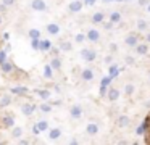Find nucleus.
I'll return each instance as SVG.
<instances>
[{"mask_svg":"<svg viewBox=\"0 0 150 145\" xmlns=\"http://www.w3.org/2000/svg\"><path fill=\"white\" fill-rule=\"evenodd\" d=\"M5 60H7V52L2 50V52H0V63H4Z\"/></svg>","mask_w":150,"mask_h":145,"instance_id":"nucleus-34","label":"nucleus"},{"mask_svg":"<svg viewBox=\"0 0 150 145\" xmlns=\"http://www.w3.org/2000/svg\"><path fill=\"white\" fill-rule=\"evenodd\" d=\"M2 127H5V129H8V127H13L15 126V118L11 115H5V116H2Z\"/></svg>","mask_w":150,"mask_h":145,"instance_id":"nucleus-2","label":"nucleus"},{"mask_svg":"<svg viewBox=\"0 0 150 145\" xmlns=\"http://www.w3.org/2000/svg\"><path fill=\"white\" fill-rule=\"evenodd\" d=\"M81 76H82V79H84V81H92V79H94V71H92V69H82Z\"/></svg>","mask_w":150,"mask_h":145,"instance_id":"nucleus-13","label":"nucleus"},{"mask_svg":"<svg viewBox=\"0 0 150 145\" xmlns=\"http://www.w3.org/2000/svg\"><path fill=\"white\" fill-rule=\"evenodd\" d=\"M8 105H11V97L10 95H4L2 98H0V106L5 108V106H8Z\"/></svg>","mask_w":150,"mask_h":145,"instance_id":"nucleus-18","label":"nucleus"},{"mask_svg":"<svg viewBox=\"0 0 150 145\" xmlns=\"http://www.w3.org/2000/svg\"><path fill=\"white\" fill-rule=\"evenodd\" d=\"M73 48V45L69 44V42H63L62 45H60V50H63V52H69Z\"/></svg>","mask_w":150,"mask_h":145,"instance_id":"nucleus-29","label":"nucleus"},{"mask_svg":"<svg viewBox=\"0 0 150 145\" xmlns=\"http://www.w3.org/2000/svg\"><path fill=\"white\" fill-rule=\"evenodd\" d=\"M5 8H7V6H5L4 3H2V5H0V13H4V11H5Z\"/></svg>","mask_w":150,"mask_h":145,"instance_id":"nucleus-39","label":"nucleus"},{"mask_svg":"<svg viewBox=\"0 0 150 145\" xmlns=\"http://www.w3.org/2000/svg\"><path fill=\"white\" fill-rule=\"evenodd\" d=\"M69 115L73 116V118H81L82 116V110H81V106H78V105H74V106H71V110H69Z\"/></svg>","mask_w":150,"mask_h":145,"instance_id":"nucleus-10","label":"nucleus"},{"mask_svg":"<svg viewBox=\"0 0 150 145\" xmlns=\"http://www.w3.org/2000/svg\"><path fill=\"white\" fill-rule=\"evenodd\" d=\"M31 47H33L34 50H39V39H33V42H31Z\"/></svg>","mask_w":150,"mask_h":145,"instance_id":"nucleus-31","label":"nucleus"},{"mask_svg":"<svg viewBox=\"0 0 150 145\" xmlns=\"http://www.w3.org/2000/svg\"><path fill=\"white\" fill-rule=\"evenodd\" d=\"M34 110H36V105H34V103H26V105L21 106V111H23V115H26V116H31L34 113Z\"/></svg>","mask_w":150,"mask_h":145,"instance_id":"nucleus-5","label":"nucleus"},{"mask_svg":"<svg viewBox=\"0 0 150 145\" xmlns=\"http://www.w3.org/2000/svg\"><path fill=\"white\" fill-rule=\"evenodd\" d=\"M36 127H37V131H39V132L47 131V129H49V121H39L36 124Z\"/></svg>","mask_w":150,"mask_h":145,"instance_id":"nucleus-20","label":"nucleus"},{"mask_svg":"<svg viewBox=\"0 0 150 145\" xmlns=\"http://www.w3.org/2000/svg\"><path fill=\"white\" fill-rule=\"evenodd\" d=\"M39 110L42 113H50L52 111V105H50V103H42V105L39 106Z\"/></svg>","mask_w":150,"mask_h":145,"instance_id":"nucleus-25","label":"nucleus"},{"mask_svg":"<svg viewBox=\"0 0 150 145\" xmlns=\"http://www.w3.org/2000/svg\"><path fill=\"white\" fill-rule=\"evenodd\" d=\"M103 18H105V16H103V13H100V11H98V13H95V15L92 16V21H94L95 24H98V23H102V21H103Z\"/></svg>","mask_w":150,"mask_h":145,"instance_id":"nucleus-23","label":"nucleus"},{"mask_svg":"<svg viewBox=\"0 0 150 145\" xmlns=\"http://www.w3.org/2000/svg\"><path fill=\"white\" fill-rule=\"evenodd\" d=\"M149 11H150V5H149Z\"/></svg>","mask_w":150,"mask_h":145,"instance_id":"nucleus-43","label":"nucleus"},{"mask_svg":"<svg viewBox=\"0 0 150 145\" xmlns=\"http://www.w3.org/2000/svg\"><path fill=\"white\" fill-rule=\"evenodd\" d=\"M124 92H126V95H132V93H134V86H132V84H126Z\"/></svg>","mask_w":150,"mask_h":145,"instance_id":"nucleus-30","label":"nucleus"},{"mask_svg":"<svg viewBox=\"0 0 150 145\" xmlns=\"http://www.w3.org/2000/svg\"><path fill=\"white\" fill-rule=\"evenodd\" d=\"M81 8H82V2H79V0H74V2H71L68 5V10H69V11H73V13L79 11Z\"/></svg>","mask_w":150,"mask_h":145,"instance_id":"nucleus-8","label":"nucleus"},{"mask_svg":"<svg viewBox=\"0 0 150 145\" xmlns=\"http://www.w3.org/2000/svg\"><path fill=\"white\" fill-rule=\"evenodd\" d=\"M86 131H87L89 135H95V134L98 132V126L95 124V122H89L87 127H86Z\"/></svg>","mask_w":150,"mask_h":145,"instance_id":"nucleus-11","label":"nucleus"},{"mask_svg":"<svg viewBox=\"0 0 150 145\" xmlns=\"http://www.w3.org/2000/svg\"><path fill=\"white\" fill-rule=\"evenodd\" d=\"M11 92H13V93H18V95H26V93H28V89H26V87H15Z\"/></svg>","mask_w":150,"mask_h":145,"instance_id":"nucleus-24","label":"nucleus"},{"mask_svg":"<svg viewBox=\"0 0 150 145\" xmlns=\"http://www.w3.org/2000/svg\"><path fill=\"white\" fill-rule=\"evenodd\" d=\"M60 135H62V131H60V129H50V132H49L50 140H57V139H60Z\"/></svg>","mask_w":150,"mask_h":145,"instance_id":"nucleus-15","label":"nucleus"},{"mask_svg":"<svg viewBox=\"0 0 150 145\" xmlns=\"http://www.w3.org/2000/svg\"><path fill=\"white\" fill-rule=\"evenodd\" d=\"M47 32L50 35H57L60 32V26L57 23H50V24H47Z\"/></svg>","mask_w":150,"mask_h":145,"instance_id":"nucleus-7","label":"nucleus"},{"mask_svg":"<svg viewBox=\"0 0 150 145\" xmlns=\"http://www.w3.org/2000/svg\"><path fill=\"white\" fill-rule=\"evenodd\" d=\"M120 98V90L118 89H110L108 90V100L110 102H115V100Z\"/></svg>","mask_w":150,"mask_h":145,"instance_id":"nucleus-12","label":"nucleus"},{"mask_svg":"<svg viewBox=\"0 0 150 145\" xmlns=\"http://www.w3.org/2000/svg\"><path fill=\"white\" fill-rule=\"evenodd\" d=\"M50 66H52L53 69L58 71L60 68H62V60H60L58 57H53V58H52V61H50Z\"/></svg>","mask_w":150,"mask_h":145,"instance_id":"nucleus-14","label":"nucleus"},{"mask_svg":"<svg viewBox=\"0 0 150 145\" xmlns=\"http://www.w3.org/2000/svg\"><path fill=\"white\" fill-rule=\"evenodd\" d=\"M0 66H2V71H4V73H13L15 71V64L8 60H5L4 63H0Z\"/></svg>","mask_w":150,"mask_h":145,"instance_id":"nucleus-6","label":"nucleus"},{"mask_svg":"<svg viewBox=\"0 0 150 145\" xmlns=\"http://www.w3.org/2000/svg\"><path fill=\"white\" fill-rule=\"evenodd\" d=\"M2 3H4L5 6H11L15 3V0H2Z\"/></svg>","mask_w":150,"mask_h":145,"instance_id":"nucleus-36","label":"nucleus"},{"mask_svg":"<svg viewBox=\"0 0 150 145\" xmlns=\"http://www.w3.org/2000/svg\"><path fill=\"white\" fill-rule=\"evenodd\" d=\"M11 135H13L15 139H20L21 135H23V129H21V127H15V126H13V132H11Z\"/></svg>","mask_w":150,"mask_h":145,"instance_id":"nucleus-26","label":"nucleus"},{"mask_svg":"<svg viewBox=\"0 0 150 145\" xmlns=\"http://www.w3.org/2000/svg\"><path fill=\"white\" fill-rule=\"evenodd\" d=\"M118 126H120V127H126V126H129V118H127V116H120V118H118Z\"/></svg>","mask_w":150,"mask_h":145,"instance_id":"nucleus-19","label":"nucleus"},{"mask_svg":"<svg viewBox=\"0 0 150 145\" xmlns=\"http://www.w3.org/2000/svg\"><path fill=\"white\" fill-rule=\"evenodd\" d=\"M126 63H127V64H132V63H134V58H132V57H127V58H126Z\"/></svg>","mask_w":150,"mask_h":145,"instance_id":"nucleus-38","label":"nucleus"},{"mask_svg":"<svg viewBox=\"0 0 150 145\" xmlns=\"http://www.w3.org/2000/svg\"><path fill=\"white\" fill-rule=\"evenodd\" d=\"M86 40V35L84 34H78L76 35V42H78V44H81V42H84Z\"/></svg>","mask_w":150,"mask_h":145,"instance_id":"nucleus-33","label":"nucleus"},{"mask_svg":"<svg viewBox=\"0 0 150 145\" xmlns=\"http://www.w3.org/2000/svg\"><path fill=\"white\" fill-rule=\"evenodd\" d=\"M44 76H45L47 79H52V76H53V68L50 66V64H47V66L44 68Z\"/></svg>","mask_w":150,"mask_h":145,"instance_id":"nucleus-21","label":"nucleus"},{"mask_svg":"<svg viewBox=\"0 0 150 145\" xmlns=\"http://www.w3.org/2000/svg\"><path fill=\"white\" fill-rule=\"evenodd\" d=\"M147 2H149V0H140V5H145Z\"/></svg>","mask_w":150,"mask_h":145,"instance_id":"nucleus-40","label":"nucleus"},{"mask_svg":"<svg viewBox=\"0 0 150 145\" xmlns=\"http://www.w3.org/2000/svg\"><path fill=\"white\" fill-rule=\"evenodd\" d=\"M31 8L36 10V11H45L47 3L44 2V0H33V2H31Z\"/></svg>","mask_w":150,"mask_h":145,"instance_id":"nucleus-3","label":"nucleus"},{"mask_svg":"<svg viewBox=\"0 0 150 145\" xmlns=\"http://www.w3.org/2000/svg\"><path fill=\"white\" fill-rule=\"evenodd\" d=\"M147 40H149V42H150V34H149V35H147Z\"/></svg>","mask_w":150,"mask_h":145,"instance_id":"nucleus-42","label":"nucleus"},{"mask_svg":"<svg viewBox=\"0 0 150 145\" xmlns=\"http://www.w3.org/2000/svg\"><path fill=\"white\" fill-rule=\"evenodd\" d=\"M2 21H4V19H2V13H0V24H2Z\"/></svg>","mask_w":150,"mask_h":145,"instance_id":"nucleus-41","label":"nucleus"},{"mask_svg":"<svg viewBox=\"0 0 150 145\" xmlns=\"http://www.w3.org/2000/svg\"><path fill=\"white\" fill-rule=\"evenodd\" d=\"M144 131H145V126H139V127H137V134H139V135L142 134Z\"/></svg>","mask_w":150,"mask_h":145,"instance_id":"nucleus-37","label":"nucleus"},{"mask_svg":"<svg viewBox=\"0 0 150 145\" xmlns=\"http://www.w3.org/2000/svg\"><path fill=\"white\" fill-rule=\"evenodd\" d=\"M50 48H52V42H50L49 39H42V40L39 39V50L50 52Z\"/></svg>","mask_w":150,"mask_h":145,"instance_id":"nucleus-4","label":"nucleus"},{"mask_svg":"<svg viewBox=\"0 0 150 145\" xmlns=\"http://www.w3.org/2000/svg\"><path fill=\"white\" fill-rule=\"evenodd\" d=\"M81 57H82V60H86V61H94L95 57H97V53H95L94 50H91V48H82Z\"/></svg>","mask_w":150,"mask_h":145,"instance_id":"nucleus-1","label":"nucleus"},{"mask_svg":"<svg viewBox=\"0 0 150 145\" xmlns=\"http://www.w3.org/2000/svg\"><path fill=\"white\" fill-rule=\"evenodd\" d=\"M137 28H139V29H140V31H144V29H145V28H147V23H145V21H144V19H140V21H139V23H137Z\"/></svg>","mask_w":150,"mask_h":145,"instance_id":"nucleus-32","label":"nucleus"},{"mask_svg":"<svg viewBox=\"0 0 150 145\" xmlns=\"http://www.w3.org/2000/svg\"><path fill=\"white\" fill-rule=\"evenodd\" d=\"M136 50H137V53L139 55H145L147 52H149V45H145V44H136Z\"/></svg>","mask_w":150,"mask_h":145,"instance_id":"nucleus-16","label":"nucleus"},{"mask_svg":"<svg viewBox=\"0 0 150 145\" xmlns=\"http://www.w3.org/2000/svg\"><path fill=\"white\" fill-rule=\"evenodd\" d=\"M116 74H118V68L116 66H111L110 68V77L111 76H116Z\"/></svg>","mask_w":150,"mask_h":145,"instance_id":"nucleus-35","label":"nucleus"},{"mask_svg":"<svg viewBox=\"0 0 150 145\" xmlns=\"http://www.w3.org/2000/svg\"><path fill=\"white\" fill-rule=\"evenodd\" d=\"M120 19H121V15L118 11H115V13H111V15H110V21L113 23V24H115V23H118Z\"/></svg>","mask_w":150,"mask_h":145,"instance_id":"nucleus-27","label":"nucleus"},{"mask_svg":"<svg viewBox=\"0 0 150 145\" xmlns=\"http://www.w3.org/2000/svg\"><path fill=\"white\" fill-rule=\"evenodd\" d=\"M86 37H87L89 40L95 42V40H98V39H100V32H98L97 29H91V31L87 32V35H86Z\"/></svg>","mask_w":150,"mask_h":145,"instance_id":"nucleus-9","label":"nucleus"},{"mask_svg":"<svg viewBox=\"0 0 150 145\" xmlns=\"http://www.w3.org/2000/svg\"><path fill=\"white\" fill-rule=\"evenodd\" d=\"M29 37H31V39H40L39 29H31V31H29Z\"/></svg>","mask_w":150,"mask_h":145,"instance_id":"nucleus-28","label":"nucleus"},{"mask_svg":"<svg viewBox=\"0 0 150 145\" xmlns=\"http://www.w3.org/2000/svg\"><path fill=\"white\" fill-rule=\"evenodd\" d=\"M136 44H137V35L131 34V35L126 37V45H129V47H136Z\"/></svg>","mask_w":150,"mask_h":145,"instance_id":"nucleus-17","label":"nucleus"},{"mask_svg":"<svg viewBox=\"0 0 150 145\" xmlns=\"http://www.w3.org/2000/svg\"><path fill=\"white\" fill-rule=\"evenodd\" d=\"M37 95L40 97V98L42 100H49L50 98V90H37Z\"/></svg>","mask_w":150,"mask_h":145,"instance_id":"nucleus-22","label":"nucleus"}]
</instances>
